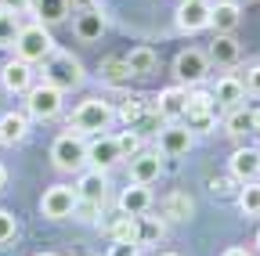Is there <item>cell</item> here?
Segmentation results:
<instances>
[{"instance_id": "obj_36", "label": "cell", "mask_w": 260, "mask_h": 256, "mask_svg": "<svg viewBox=\"0 0 260 256\" xmlns=\"http://www.w3.org/2000/svg\"><path fill=\"white\" fill-rule=\"evenodd\" d=\"M232 184H235V177H213L210 180V191H213V195H232V191H235Z\"/></svg>"}, {"instance_id": "obj_32", "label": "cell", "mask_w": 260, "mask_h": 256, "mask_svg": "<svg viewBox=\"0 0 260 256\" xmlns=\"http://www.w3.org/2000/svg\"><path fill=\"white\" fill-rule=\"evenodd\" d=\"M116 144H119L123 159H134V155L141 152V130H138V126H126V130L116 134Z\"/></svg>"}, {"instance_id": "obj_47", "label": "cell", "mask_w": 260, "mask_h": 256, "mask_svg": "<svg viewBox=\"0 0 260 256\" xmlns=\"http://www.w3.org/2000/svg\"><path fill=\"white\" fill-rule=\"evenodd\" d=\"M0 144H4V141H0Z\"/></svg>"}, {"instance_id": "obj_22", "label": "cell", "mask_w": 260, "mask_h": 256, "mask_svg": "<svg viewBox=\"0 0 260 256\" xmlns=\"http://www.w3.org/2000/svg\"><path fill=\"white\" fill-rule=\"evenodd\" d=\"M69 11H73L69 0H32V15H37V22H44V25L65 22V18H69Z\"/></svg>"}, {"instance_id": "obj_7", "label": "cell", "mask_w": 260, "mask_h": 256, "mask_svg": "<svg viewBox=\"0 0 260 256\" xmlns=\"http://www.w3.org/2000/svg\"><path fill=\"white\" fill-rule=\"evenodd\" d=\"M76 202H80V195L73 184H51L40 199V213L47 220H69L76 213Z\"/></svg>"}, {"instance_id": "obj_4", "label": "cell", "mask_w": 260, "mask_h": 256, "mask_svg": "<svg viewBox=\"0 0 260 256\" xmlns=\"http://www.w3.org/2000/svg\"><path fill=\"white\" fill-rule=\"evenodd\" d=\"M112 119H116V108H112L109 101L87 98V101H80L76 112H73V130H76V134H102V130H109V126H112Z\"/></svg>"}, {"instance_id": "obj_12", "label": "cell", "mask_w": 260, "mask_h": 256, "mask_svg": "<svg viewBox=\"0 0 260 256\" xmlns=\"http://www.w3.org/2000/svg\"><path fill=\"white\" fill-rule=\"evenodd\" d=\"M76 195H80V202H94V206H105V199H109V177H105V170H83L80 173V180H76Z\"/></svg>"}, {"instance_id": "obj_21", "label": "cell", "mask_w": 260, "mask_h": 256, "mask_svg": "<svg viewBox=\"0 0 260 256\" xmlns=\"http://www.w3.org/2000/svg\"><path fill=\"white\" fill-rule=\"evenodd\" d=\"M239 22H242V8L235 4V0H217V4H213L210 29H217V36H220V33H232Z\"/></svg>"}, {"instance_id": "obj_27", "label": "cell", "mask_w": 260, "mask_h": 256, "mask_svg": "<svg viewBox=\"0 0 260 256\" xmlns=\"http://www.w3.org/2000/svg\"><path fill=\"white\" fill-rule=\"evenodd\" d=\"M191 213H195V202L184 191H174V195H167V202H162V216L167 220H191Z\"/></svg>"}, {"instance_id": "obj_37", "label": "cell", "mask_w": 260, "mask_h": 256, "mask_svg": "<svg viewBox=\"0 0 260 256\" xmlns=\"http://www.w3.org/2000/svg\"><path fill=\"white\" fill-rule=\"evenodd\" d=\"M246 94H253V98H260V65H253L249 72H246Z\"/></svg>"}, {"instance_id": "obj_11", "label": "cell", "mask_w": 260, "mask_h": 256, "mask_svg": "<svg viewBox=\"0 0 260 256\" xmlns=\"http://www.w3.org/2000/svg\"><path fill=\"white\" fill-rule=\"evenodd\" d=\"M152 105H155V112L162 116V123H177V119H184V108H188V87L177 83V87L159 90V98H155Z\"/></svg>"}, {"instance_id": "obj_24", "label": "cell", "mask_w": 260, "mask_h": 256, "mask_svg": "<svg viewBox=\"0 0 260 256\" xmlns=\"http://www.w3.org/2000/svg\"><path fill=\"white\" fill-rule=\"evenodd\" d=\"M213 65H235V61L242 58V51H239V44L232 40V33H220L213 44H210V54H206Z\"/></svg>"}, {"instance_id": "obj_46", "label": "cell", "mask_w": 260, "mask_h": 256, "mask_svg": "<svg viewBox=\"0 0 260 256\" xmlns=\"http://www.w3.org/2000/svg\"><path fill=\"white\" fill-rule=\"evenodd\" d=\"M0 11H4V4H0Z\"/></svg>"}, {"instance_id": "obj_19", "label": "cell", "mask_w": 260, "mask_h": 256, "mask_svg": "<svg viewBox=\"0 0 260 256\" xmlns=\"http://www.w3.org/2000/svg\"><path fill=\"white\" fill-rule=\"evenodd\" d=\"M213 101H217V108H235V105H242V101H246V83H242L239 76H220L217 87H213Z\"/></svg>"}, {"instance_id": "obj_15", "label": "cell", "mask_w": 260, "mask_h": 256, "mask_svg": "<svg viewBox=\"0 0 260 256\" xmlns=\"http://www.w3.org/2000/svg\"><path fill=\"white\" fill-rule=\"evenodd\" d=\"M148 209H152V191H148V184L130 180V184L119 191V213H126V216H145Z\"/></svg>"}, {"instance_id": "obj_34", "label": "cell", "mask_w": 260, "mask_h": 256, "mask_svg": "<svg viewBox=\"0 0 260 256\" xmlns=\"http://www.w3.org/2000/svg\"><path fill=\"white\" fill-rule=\"evenodd\" d=\"M15 235H18V220H15V213L0 209V245H8Z\"/></svg>"}, {"instance_id": "obj_38", "label": "cell", "mask_w": 260, "mask_h": 256, "mask_svg": "<svg viewBox=\"0 0 260 256\" xmlns=\"http://www.w3.org/2000/svg\"><path fill=\"white\" fill-rule=\"evenodd\" d=\"M4 4V11H11V15H25V11H32V0H0Z\"/></svg>"}, {"instance_id": "obj_39", "label": "cell", "mask_w": 260, "mask_h": 256, "mask_svg": "<svg viewBox=\"0 0 260 256\" xmlns=\"http://www.w3.org/2000/svg\"><path fill=\"white\" fill-rule=\"evenodd\" d=\"M220 256H253L249 249H242V245H232V249H224Z\"/></svg>"}, {"instance_id": "obj_3", "label": "cell", "mask_w": 260, "mask_h": 256, "mask_svg": "<svg viewBox=\"0 0 260 256\" xmlns=\"http://www.w3.org/2000/svg\"><path fill=\"white\" fill-rule=\"evenodd\" d=\"M65 90H58L54 83H32L29 90H25V112H29V119H40V123H47V119H58L61 116V108H65Z\"/></svg>"}, {"instance_id": "obj_44", "label": "cell", "mask_w": 260, "mask_h": 256, "mask_svg": "<svg viewBox=\"0 0 260 256\" xmlns=\"http://www.w3.org/2000/svg\"><path fill=\"white\" fill-rule=\"evenodd\" d=\"M256 249H260V231H256Z\"/></svg>"}, {"instance_id": "obj_41", "label": "cell", "mask_w": 260, "mask_h": 256, "mask_svg": "<svg viewBox=\"0 0 260 256\" xmlns=\"http://www.w3.org/2000/svg\"><path fill=\"white\" fill-rule=\"evenodd\" d=\"M253 134H260V108H253Z\"/></svg>"}, {"instance_id": "obj_9", "label": "cell", "mask_w": 260, "mask_h": 256, "mask_svg": "<svg viewBox=\"0 0 260 256\" xmlns=\"http://www.w3.org/2000/svg\"><path fill=\"white\" fill-rule=\"evenodd\" d=\"M191 144H195V134L188 130L184 119H177V123H162V126H159V152H162V155H170V159L188 155Z\"/></svg>"}, {"instance_id": "obj_43", "label": "cell", "mask_w": 260, "mask_h": 256, "mask_svg": "<svg viewBox=\"0 0 260 256\" xmlns=\"http://www.w3.org/2000/svg\"><path fill=\"white\" fill-rule=\"evenodd\" d=\"M159 256H181V252H159Z\"/></svg>"}, {"instance_id": "obj_8", "label": "cell", "mask_w": 260, "mask_h": 256, "mask_svg": "<svg viewBox=\"0 0 260 256\" xmlns=\"http://www.w3.org/2000/svg\"><path fill=\"white\" fill-rule=\"evenodd\" d=\"M206 72H210V58L203 54V51H181L177 58H174V76H177V83H184V87H199L203 80H206Z\"/></svg>"}, {"instance_id": "obj_6", "label": "cell", "mask_w": 260, "mask_h": 256, "mask_svg": "<svg viewBox=\"0 0 260 256\" xmlns=\"http://www.w3.org/2000/svg\"><path fill=\"white\" fill-rule=\"evenodd\" d=\"M51 159H54V166L65 170V173L83 170V166H87V141H83V134L73 130V134L54 137V144H51Z\"/></svg>"}, {"instance_id": "obj_29", "label": "cell", "mask_w": 260, "mask_h": 256, "mask_svg": "<svg viewBox=\"0 0 260 256\" xmlns=\"http://www.w3.org/2000/svg\"><path fill=\"white\" fill-rule=\"evenodd\" d=\"M109 238H112V242H138V216L119 213V216L109 224Z\"/></svg>"}, {"instance_id": "obj_35", "label": "cell", "mask_w": 260, "mask_h": 256, "mask_svg": "<svg viewBox=\"0 0 260 256\" xmlns=\"http://www.w3.org/2000/svg\"><path fill=\"white\" fill-rule=\"evenodd\" d=\"M109 256H141V245L138 242H112Z\"/></svg>"}, {"instance_id": "obj_28", "label": "cell", "mask_w": 260, "mask_h": 256, "mask_svg": "<svg viewBox=\"0 0 260 256\" xmlns=\"http://www.w3.org/2000/svg\"><path fill=\"white\" fill-rule=\"evenodd\" d=\"M239 209L246 213V216H260V180H246V184H239Z\"/></svg>"}, {"instance_id": "obj_42", "label": "cell", "mask_w": 260, "mask_h": 256, "mask_svg": "<svg viewBox=\"0 0 260 256\" xmlns=\"http://www.w3.org/2000/svg\"><path fill=\"white\" fill-rule=\"evenodd\" d=\"M4 184H8V170H4V163H0V191H4Z\"/></svg>"}, {"instance_id": "obj_2", "label": "cell", "mask_w": 260, "mask_h": 256, "mask_svg": "<svg viewBox=\"0 0 260 256\" xmlns=\"http://www.w3.org/2000/svg\"><path fill=\"white\" fill-rule=\"evenodd\" d=\"M54 51V36L44 22H29L18 29V40H15V58L29 61V65H40V61Z\"/></svg>"}, {"instance_id": "obj_31", "label": "cell", "mask_w": 260, "mask_h": 256, "mask_svg": "<svg viewBox=\"0 0 260 256\" xmlns=\"http://www.w3.org/2000/svg\"><path fill=\"white\" fill-rule=\"evenodd\" d=\"M145 108H148V105H145L141 98H123V101H119V108H116V116H119L126 126H138V123H141V116H145Z\"/></svg>"}, {"instance_id": "obj_30", "label": "cell", "mask_w": 260, "mask_h": 256, "mask_svg": "<svg viewBox=\"0 0 260 256\" xmlns=\"http://www.w3.org/2000/svg\"><path fill=\"white\" fill-rule=\"evenodd\" d=\"M167 235V220H155V216H138V245H152Z\"/></svg>"}, {"instance_id": "obj_1", "label": "cell", "mask_w": 260, "mask_h": 256, "mask_svg": "<svg viewBox=\"0 0 260 256\" xmlns=\"http://www.w3.org/2000/svg\"><path fill=\"white\" fill-rule=\"evenodd\" d=\"M40 65H44V80L54 83L58 90H76V87H83V80H87L80 58H73L69 51H58V47L40 61Z\"/></svg>"}, {"instance_id": "obj_17", "label": "cell", "mask_w": 260, "mask_h": 256, "mask_svg": "<svg viewBox=\"0 0 260 256\" xmlns=\"http://www.w3.org/2000/svg\"><path fill=\"white\" fill-rule=\"evenodd\" d=\"M105 29H109V22H105V15L98 11V8L80 11V15H76V22H73V33H76V40H83V44L102 40V36H105Z\"/></svg>"}, {"instance_id": "obj_45", "label": "cell", "mask_w": 260, "mask_h": 256, "mask_svg": "<svg viewBox=\"0 0 260 256\" xmlns=\"http://www.w3.org/2000/svg\"><path fill=\"white\" fill-rule=\"evenodd\" d=\"M37 256H54V252H37Z\"/></svg>"}, {"instance_id": "obj_25", "label": "cell", "mask_w": 260, "mask_h": 256, "mask_svg": "<svg viewBox=\"0 0 260 256\" xmlns=\"http://www.w3.org/2000/svg\"><path fill=\"white\" fill-rule=\"evenodd\" d=\"M98 76H102V83H109V87H126L130 80H134V72H130V65H126V58H105L102 69H98Z\"/></svg>"}, {"instance_id": "obj_20", "label": "cell", "mask_w": 260, "mask_h": 256, "mask_svg": "<svg viewBox=\"0 0 260 256\" xmlns=\"http://www.w3.org/2000/svg\"><path fill=\"white\" fill-rule=\"evenodd\" d=\"M29 137V112H4L0 116V141L4 144H22Z\"/></svg>"}, {"instance_id": "obj_14", "label": "cell", "mask_w": 260, "mask_h": 256, "mask_svg": "<svg viewBox=\"0 0 260 256\" xmlns=\"http://www.w3.org/2000/svg\"><path fill=\"white\" fill-rule=\"evenodd\" d=\"M228 170H232V177L239 184L246 180H260V148H235L232 159H228Z\"/></svg>"}, {"instance_id": "obj_26", "label": "cell", "mask_w": 260, "mask_h": 256, "mask_svg": "<svg viewBox=\"0 0 260 256\" xmlns=\"http://www.w3.org/2000/svg\"><path fill=\"white\" fill-rule=\"evenodd\" d=\"M126 65H130V72H134V76H152V72L159 69V54L141 44V47H134V51L126 54Z\"/></svg>"}, {"instance_id": "obj_5", "label": "cell", "mask_w": 260, "mask_h": 256, "mask_svg": "<svg viewBox=\"0 0 260 256\" xmlns=\"http://www.w3.org/2000/svg\"><path fill=\"white\" fill-rule=\"evenodd\" d=\"M184 123L191 134H210L217 126V101L213 90H188V108H184Z\"/></svg>"}, {"instance_id": "obj_10", "label": "cell", "mask_w": 260, "mask_h": 256, "mask_svg": "<svg viewBox=\"0 0 260 256\" xmlns=\"http://www.w3.org/2000/svg\"><path fill=\"white\" fill-rule=\"evenodd\" d=\"M210 15H213V4H206V0H181V8H177V29H181V33H199V29H210Z\"/></svg>"}, {"instance_id": "obj_33", "label": "cell", "mask_w": 260, "mask_h": 256, "mask_svg": "<svg viewBox=\"0 0 260 256\" xmlns=\"http://www.w3.org/2000/svg\"><path fill=\"white\" fill-rule=\"evenodd\" d=\"M18 15H11V11H0V51L4 47H15V40H18Z\"/></svg>"}, {"instance_id": "obj_40", "label": "cell", "mask_w": 260, "mask_h": 256, "mask_svg": "<svg viewBox=\"0 0 260 256\" xmlns=\"http://www.w3.org/2000/svg\"><path fill=\"white\" fill-rule=\"evenodd\" d=\"M76 11H87V8H98V0H69Z\"/></svg>"}, {"instance_id": "obj_18", "label": "cell", "mask_w": 260, "mask_h": 256, "mask_svg": "<svg viewBox=\"0 0 260 256\" xmlns=\"http://www.w3.org/2000/svg\"><path fill=\"white\" fill-rule=\"evenodd\" d=\"M162 173V159L159 152H138L134 159H130V180H138V184H155Z\"/></svg>"}, {"instance_id": "obj_16", "label": "cell", "mask_w": 260, "mask_h": 256, "mask_svg": "<svg viewBox=\"0 0 260 256\" xmlns=\"http://www.w3.org/2000/svg\"><path fill=\"white\" fill-rule=\"evenodd\" d=\"M0 83H4L8 94H25L32 83H37V72H32L29 61L15 58V61H8V65H4V72H0Z\"/></svg>"}, {"instance_id": "obj_13", "label": "cell", "mask_w": 260, "mask_h": 256, "mask_svg": "<svg viewBox=\"0 0 260 256\" xmlns=\"http://www.w3.org/2000/svg\"><path fill=\"white\" fill-rule=\"evenodd\" d=\"M87 163L94 170H112L116 163H123V152L116 144V137H105V134H98L90 144H87Z\"/></svg>"}, {"instance_id": "obj_23", "label": "cell", "mask_w": 260, "mask_h": 256, "mask_svg": "<svg viewBox=\"0 0 260 256\" xmlns=\"http://www.w3.org/2000/svg\"><path fill=\"white\" fill-rule=\"evenodd\" d=\"M224 134H228V137H246V134H253V108H246V105L228 108V116H224Z\"/></svg>"}]
</instances>
